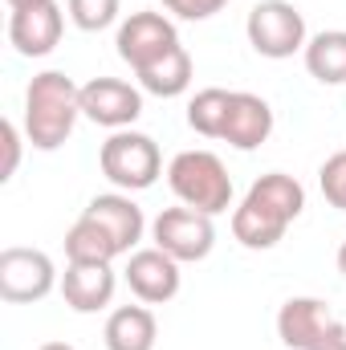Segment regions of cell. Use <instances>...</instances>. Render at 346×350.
I'll use <instances>...</instances> for the list:
<instances>
[{
    "mask_svg": "<svg viewBox=\"0 0 346 350\" xmlns=\"http://www.w3.org/2000/svg\"><path fill=\"white\" fill-rule=\"evenodd\" d=\"M306 187L285 172H269L245 191V200L232 212V237L245 249H273L285 228L302 216Z\"/></svg>",
    "mask_w": 346,
    "mask_h": 350,
    "instance_id": "6da1fadb",
    "label": "cell"
},
{
    "mask_svg": "<svg viewBox=\"0 0 346 350\" xmlns=\"http://www.w3.org/2000/svg\"><path fill=\"white\" fill-rule=\"evenodd\" d=\"M82 118V86L62 70L37 74L25 90V139L37 151H57Z\"/></svg>",
    "mask_w": 346,
    "mask_h": 350,
    "instance_id": "7a4b0ae2",
    "label": "cell"
},
{
    "mask_svg": "<svg viewBox=\"0 0 346 350\" xmlns=\"http://www.w3.org/2000/svg\"><path fill=\"white\" fill-rule=\"evenodd\" d=\"M168 183L179 204L208 212V216H220L232 204V179L224 172L220 155L212 151H179L168 167Z\"/></svg>",
    "mask_w": 346,
    "mask_h": 350,
    "instance_id": "3957f363",
    "label": "cell"
},
{
    "mask_svg": "<svg viewBox=\"0 0 346 350\" xmlns=\"http://www.w3.org/2000/svg\"><path fill=\"white\" fill-rule=\"evenodd\" d=\"M98 167L118 191H147L163 172V155H159V143L151 135L127 126V131H114L102 143Z\"/></svg>",
    "mask_w": 346,
    "mask_h": 350,
    "instance_id": "277c9868",
    "label": "cell"
},
{
    "mask_svg": "<svg viewBox=\"0 0 346 350\" xmlns=\"http://www.w3.org/2000/svg\"><path fill=\"white\" fill-rule=\"evenodd\" d=\"M245 33H249V45L269 62H285V57L302 53L306 41H310L306 37V16L289 0H261V4H253V12L245 21Z\"/></svg>",
    "mask_w": 346,
    "mask_h": 350,
    "instance_id": "5b68a950",
    "label": "cell"
},
{
    "mask_svg": "<svg viewBox=\"0 0 346 350\" xmlns=\"http://www.w3.org/2000/svg\"><path fill=\"white\" fill-rule=\"evenodd\" d=\"M151 241H155V249H163V253L175 257L179 265L183 261H204V257L212 253V245H216V224H212L208 212H196V208L179 204V208H163V212L155 216Z\"/></svg>",
    "mask_w": 346,
    "mask_h": 350,
    "instance_id": "8992f818",
    "label": "cell"
},
{
    "mask_svg": "<svg viewBox=\"0 0 346 350\" xmlns=\"http://www.w3.org/2000/svg\"><path fill=\"white\" fill-rule=\"evenodd\" d=\"M57 285V269L49 261V253L41 249H4L0 253V297L12 306H33L41 297H49Z\"/></svg>",
    "mask_w": 346,
    "mask_h": 350,
    "instance_id": "52a82bcc",
    "label": "cell"
},
{
    "mask_svg": "<svg viewBox=\"0 0 346 350\" xmlns=\"http://www.w3.org/2000/svg\"><path fill=\"white\" fill-rule=\"evenodd\" d=\"M114 45H118V57L139 74L151 62H159L163 53H172L175 45H179V33H175V25L163 12H131L118 25Z\"/></svg>",
    "mask_w": 346,
    "mask_h": 350,
    "instance_id": "ba28073f",
    "label": "cell"
},
{
    "mask_svg": "<svg viewBox=\"0 0 346 350\" xmlns=\"http://www.w3.org/2000/svg\"><path fill=\"white\" fill-rule=\"evenodd\" d=\"M82 114L106 131H127L143 114V90L122 78H94L82 86Z\"/></svg>",
    "mask_w": 346,
    "mask_h": 350,
    "instance_id": "9c48e42d",
    "label": "cell"
},
{
    "mask_svg": "<svg viewBox=\"0 0 346 350\" xmlns=\"http://www.w3.org/2000/svg\"><path fill=\"white\" fill-rule=\"evenodd\" d=\"M127 285L143 306H163L179 293V261L163 249H135L127 261Z\"/></svg>",
    "mask_w": 346,
    "mask_h": 350,
    "instance_id": "30bf717a",
    "label": "cell"
},
{
    "mask_svg": "<svg viewBox=\"0 0 346 350\" xmlns=\"http://www.w3.org/2000/svg\"><path fill=\"white\" fill-rule=\"evenodd\" d=\"M66 29V12L53 4H37V8H12L8 16V41L16 45L21 57H45L57 49Z\"/></svg>",
    "mask_w": 346,
    "mask_h": 350,
    "instance_id": "8fae6325",
    "label": "cell"
},
{
    "mask_svg": "<svg viewBox=\"0 0 346 350\" xmlns=\"http://www.w3.org/2000/svg\"><path fill=\"white\" fill-rule=\"evenodd\" d=\"M86 216L106 228V237L114 241L118 257H131L135 245H139L143 232H147L143 208L131 200V191H106V196H94V200L86 204Z\"/></svg>",
    "mask_w": 346,
    "mask_h": 350,
    "instance_id": "7c38bea8",
    "label": "cell"
},
{
    "mask_svg": "<svg viewBox=\"0 0 346 350\" xmlns=\"http://www.w3.org/2000/svg\"><path fill=\"white\" fill-rule=\"evenodd\" d=\"M269 135H273V106L261 94L232 90V106H228V122H224V143L237 147V151H257Z\"/></svg>",
    "mask_w": 346,
    "mask_h": 350,
    "instance_id": "4fadbf2b",
    "label": "cell"
},
{
    "mask_svg": "<svg viewBox=\"0 0 346 350\" xmlns=\"http://www.w3.org/2000/svg\"><path fill=\"white\" fill-rule=\"evenodd\" d=\"M114 269L110 265H66L62 273V297L74 314H98L114 297Z\"/></svg>",
    "mask_w": 346,
    "mask_h": 350,
    "instance_id": "5bb4252c",
    "label": "cell"
},
{
    "mask_svg": "<svg viewBox=\"0 0 346 350\" xmlns=\"http://www.w3.org/2000/svg\"><path fill=\"white\" fill-rule=\"evenodd\" d=\"M334 322L330 306L322 297H289L281 310H277V338L289 350H310L314 338Z\"/></svg>",
    "mask_w": 346,
    "mask_h": 350,
    "instance_id": "9a60e30c",
    "label": "cell"
},
{
    "mask_svg": "<svg viewBox=\"0 0 346 350\" xmlns=\"http://www.w3.org/2000/svg\"><path fill=\"white\" fill-rule=\"evenodd\" d=\"M106 350H155L159 338V322L147 306H118L106 318Z\"/></svg>",
    "mask_w": 346,
    "mask_h": 350,
    "instance_id": "2e32d148",
    "label": "cell"
},
{
    "mask_svg": "<svg viewBox=\"0 0 346 350\" xmlns=\"http://www.w3.org/2000/svg\"><path fill=\"white\" fill-rule=\"evenodd\" d=\"M310 78H318L322 86H343L346 82V29H322L306 41L302 49Z\"/></svg>",
    "mask_w": 346,
    "mask_h": 350,
    "instance_id": "e0dca14e",
    "label": "cell"
},
{
    "mask_svg": "<svg viewBox=\"0 0 346 350\" xmlns=\"http://www.w3.org/2000/svg\"><path fill=\"white\" fill-rule=\"evenodd\" d=\"M135 78H139V86L147 90V94H155V98H179L183 90L191 86V57H187L183 45H175L172 53H163L159 62H151Z\"/></svg>",
    "mask_w": 346,
    "mask_h": 350,
    "instance_id": "ac0fdd59",
    "label": "cell"
},
{
    "mask_svg": "<svg viewBox=\"0 0 346 350\" xmlns=\"http://www.w3.org/2000/svg\"><path fill=\"white\" fill-rule=\"evenodd\" d=\"M114 257H118V249L106 237V228L82 212L74 220V228L66 232V261L70 265H110Z\"/></svg>",
    "mask_w": 346,
    "mask_h": 350,
    "instance_id": "d6986e66",
    "label": "cell"
},
{
    "mask_svg": "<svg viewBox=\"0 0 346 350\" xmlns=\"http://www.w3.org/2000/svg\"><path fill=\"white\" fill-rule=\"evenodd\" d=\"M228 106H232V90L208 86L187 102V126L204 139H224V122H228Z\"/></svg>",
    "mask_w": 346,
    "mask_h": 350,
    "instance_id": "ffe728a7",
    "label": "cell"
},
{
    "mask_svg": "<svg viewBox=\"0 0 346 350\" xmlns=\"http://www.w3.org/2000/svg\"><path fill=\"white\" fill-rule=\"evenodd\" d=\"M66 8H70V21L82 33H102L118 21L122 0H66Z\"/></svg>",
    "mask_w": 346,
    "mask_h": 350,
    "instance_id": "44dd1931",
    "label": "cell"
},
{
    "mask_svg": "<svg viewBox=\"0 0 346 350\" xmlns=\"http://www.w3.org/2000/svg\"><path fill=\"white\" fill-rule=\"evenodd\" d=\"M318 183H322V196H326V200H330L338 212H346V151L330 155V159L322 163Z\"/></svg>",
    "mask_w": 346,
    "mask_h": 350,
    "instance_id": "7402d4cb",
    "label": "cell"
},
{
    "mask_svg": "<svg viewBox=\"0 0 346 350\" xmlns=\"http://www.w3.org/2000/svg\"><path fill=\"white\" fill-rule=\"evenodd\" d=\"M163 8L179 21H208L228 8V0H163Z\"/></svg>",
    "mask_w": 346,
    "mask_h": 350,
    "instance_id": "603a6c76",
    "label": "cell"
},
{
    "mask_svg": "<svg viewBox=\"0 0 346 350\" xmlns=\"http://www.w3.org/2000/svg\"><path fill=\"white\" fill-rule=\"evenodd\" d=\"M0 143H4V163H0V179L8 183L12 175H16V163H21V131H16V122H0Z\"/></svg>",
    "mask_w": 346,
    "mask_h": 350,
    "instance_id": "cb8c5ba5",
    "label": "cell"
},
{
    "mask_svg": "<svg viewBox=\"0 0 346 350\" xmlns=\"http://www.w3.org/2000/svg\"><path fill=\"white\" fill-rule=\"evenodd\" d=\"M310 350H346V326L334 318V322L314 338V347H310Z\"/></svg>",
    "mask_w": 346,
    "mask_h": 350,
    "instance_id": "d4e9b609",
    "label": "cell"
},
{
    "mask_svg": "<svg viewBox=\"0 0 346 350\" xmlns=\"http://www.w3.org/2000/svg\"><path fill=\"white\" fill-rule=\"evenodd\" d=\"M37 4H53V0H8V8H37Z\"/></svg>",
    "mask_w": 346,
    "mask_h": 350,
    "instance_id": "484cf974",
    "label": "cell"
},
{
    "mask_svg": "<svg viewBox=\"0 0 346 350\" xmlns=\"http://www.w3.org/2000/svg\"><path fill=\"white\" fill-rule=\"evenodd\" d=\"M338 273H343V277H346V241H343V245H338Z\"/></svg>",
    "mask_w": 346,
    "mask_h": 350,
    "instance_id": "4316f807",
    "label": "cell"
},
{
    "mask_svg": "<svg viewBox=\"0 0 346 350\" xmlns=\"http://www.w3.org/2000/svg\"><path fill=\"white\" fill-rule=\"evenodd\" d=\"M37 350H74L70 342H45V347H37Z\"/></svg>",
    "mask_w": 346,
    "mask_h": 350,
    "instance_id": "83f0119b",
    "label": "cell"
}]
</instances>
